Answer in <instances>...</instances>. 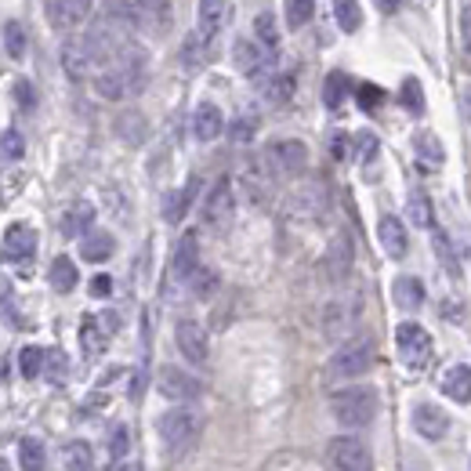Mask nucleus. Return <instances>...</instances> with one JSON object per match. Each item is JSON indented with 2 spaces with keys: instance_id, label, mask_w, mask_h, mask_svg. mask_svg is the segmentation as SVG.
Listing matches in <instances>:
<instances>
[{
  "instance_id": "obj_1",
  "label": "nucleus",
  "mask_w": 471,
  "mask_h": 471,
  "mask_svg": "<svg viewBox=\"0 0 471 471\" xmlns=\"http://www.w3.org/2000/svg\"><path fill=\"white\" fill-rule=\"evenodd\" d=\"M378 406H381L378 392H374V388H362V385L341 388V392L330 399L334 421L345 425V428H366V425H370L374 417H378Z\"/></svg>"
},
{
  "instance_id": "obj_2",
  "label": "nucleus",
  "mask_w": 471,
  "mask_h": 471,
  "mask_svg": "<svg viewBox=\"0 0 471 471\" xmlns=\"http://www.w3.org/2000/svg\"><path fill=\"white\" fill-rule=\"evenodd\" d=\"M156 432H160L164 446H167L175 457H182V453L192 450L196 439H199V413L189 410V406H175V410H167V413L160 417V421H156Z\"/></svg>"
},
{
  "instance_id": "obj_3",
  "label": "nucleus",
  "mask_w": 471,
  "mask_h": 471,
  "mask_svg": "<svg viewBox=\"0 0 471 471\" xmlns=\"http://www.w3.org/2000/svg\"><path fill=\"white\" fill-rule=\"evenodd\" d=\"M370 362H374V345H370V337H352V341H345L334 355H330V378H337V381H348V378H359V374H366L370 370Z\"/></svg>"
},
{
  "instance_id": "obj_4",
  "label": "nucleus",
  "mask_w": 471,
  "mask_h": 471,
  "mask_svg": "<svg viewBox=\"0 0 471 471\" xmlns=\"http://www.w3.org/2000/svg\"><path fill=\"white\" fill-rule=\"evenodd\" d=\"M265 164H269V171L280 175V178H297V175L308 167V149H305V142H297V138L272 142V145L265 149Z\"/></svg>"
},
{
  "instance_id": "obj_5",
  "label": "nucleus",
  "mask_w": 471,
  "mask_h": 471,
  "mask_svg": "<svg viewBox=\"0 0 471 471\" xmlns=\"http://www.w3.org/2000/svg\"><path fill=\"white\" fill-rule=\"evenodd\" d=\"M395 345H399V355L406 359L410 370H425L428 359H432V337L425 327L417 323H399L395 327Z\"/></svg>"
},
{
  "instance_id": "obj_6",
  "label": "nucleus",
  "mask_w": 471,
  "mask_h": 471,
  "mask_svg": "<svg viewBox=\"0 0 471 471\" xmlns=\"http://www.w3.org/2000/svg\"><path fill=\"white\" fill-rule=\"evenodd\" d=\"M327 460H330L334 471H370V467H374L370 450H366L355 435H337V439H330Z\"/></svg>"
},
{
  "instance_id": "obj_7",
  "label": "nucleus",
  "mask_w": 471,
  "mask_h": 471,
  "mask_svg": "<svg viewBox=\"0 0 471 471\" xmlns=\"http://www.w3.org/2000/svg\"><path fill=\"white\" fill-rule=\"evenodd\" d=\"M156 388H160V395L171 399V402H189V399L203 395V385L192 374H185L182 366H160V374H156Z\"/></svg>"
},
{
  "instance_id": "obj_8",
  "label": "nucleus",
  "mask_w": 471,
  "mask_h": 471,
  "mask_svg": "<svg viewBox=\"0 0 471 471\" xmlns=\"http://www.w3.org/2000/svg\"><path fill=\"white\" fill-rule=\"evenodd\" d=\"M175 345H178V352L192 366H203L207 359H211V341H207V330L199 323H192V320H182L175 327Z\"/></svg>"
},
{
  "instance_id": "obj_9",
  "label": "nucleus",
  "mask_w": 471,
  "mask_h": 471,
  "mask_svg": "<svg viewBox=\"0 0 471 471\" xmlns=\"http://www.w3.org/2000/svg\"><path fill=\"white\" fill-rule=\"evenodd\" d=\"M232 59H236V69L250 80H269V51L261 47L257 40H236L232 47Z\"/></svg>"
},
{
  "instance_id": "obj_10",
  "label": "nucleus",
  "mask_w": 471,
  "mask_h": 471,
  "mask_svg": "<svg viewBox=\"0 0 471 471\" xmlns=\"http://www.w3.org/2000/svg\"><path fill=\"white\" fill-rule=\"evenodd\" d=\"M232 215H236V196H232V185L222 178L211 189V196H207V203H203V222L211 229H225L232 222Z\"/></svg>"
},
{
  "instance_id": "obj_11",
  "label": "nucleus",
  "mask_w": 471,
  "mask_h": 471,
  "mask_svg": "<svg viewBox=\"0 0 471 471\" xmlns=\"http://www.w3.org/2000/svg\"><path fill=\"white\" fill-rule=\"evenodd\" d=\"M413 432L421 435V439H428V443L446 439V432H450L446 410L435 406V402H417V406H413Z\"/></svg>"
},
{
  "instance_id": "obj_12",
  "label": "nucleus",
  "mask_w": 471,
  "mask_h": 471,
  "mask_svg": "<svg viewBox=\"0 0 471 471\" xmlns=\"http://www.w3.org/2000/svg\"><path fill=\"white\" fill-rule=\"evenodd\" d=\"M91 15V0H51L47 4V19L55 29H77L84 26Z\"/></svg>"
},
{
  "instance_id": "obj_13",
  "label": "nucleus",
  "mask_w": 471,
  "mask_h": 471,
  "mask_svg": "<svg viewBox=\"0 0 471 471\" xmlns=\"http://www.w3.org/2000/svg\"><path fill=\"white\" fill-rule=\"evenodd\" d=\"M62 69L69 80H87L94 69V55L84 40H66L62 44Z\"/></svg>"
},
{
  "instance_id": "obj_14",
  "label": "nucleus",
  "mask_w": 471,
  "mask_h": 471,
  "mask_svg": "<svg viewBox=\"0 0 471 471\" xmlns=\"http://www.w3.org/2000/svg\"><path fill=\"white\" fill-rule=\"evenodd\" d=\"M352 261H355V250H352V240L348 232H337L327 247V257H323V265H327V276L330 280H345L352 272Z\"/></svg>"
},
{
  "instance_id": "obj_15",
  "label": "nucleus",
  "mask_w": 471,
  "mask_h": 471,
  "mask_svg": "<svg viewBox=\"0 0 471 471\" xmlns=\"http://www.w3.org/2000/svg\"><path fill=\"white\" fill-rule=\"evenodd\" d=\"M196 269H199V243H196V236L189 232V236H182V240H178V247H175V257H171V276H175L178 283H189V280L196 276Z\"/></svg>"
},
{
  "instance_id": "obj_16",
  "label": "nucleus",
  "mask_w": 471,
  "mask_h": 471,
  "mask_svg": "<svg viewBox=\"0 0 471 471\" xmlns=\"http://www.w3.org/2000/svg\"><path fill=\"white\" fill-rule=\"evenodd\" d=\"M352 327H355V308H352L348 301H330V305L323 308V334H327L330 341L348 337Z\"/></svg>"
},
{
  "instance_id": "obj_17",
  "label": "nucleus",
  "mask_w": 471,
  "mask_h": 471,
  "mask_svg": "<svg viewBox=\"0 0 471 471\" xmlns=\"http://www.w3.org/2000/svg\"><path fill=\"white\" fill-rule=\"evenodd\" d=\"M290 207H294V215H301V218H320V215L327 211V189H323V182L301 185V189L294 192Z\"/></svg>"
},
{
  "instance_id": "obj_18",
  "label": "nucleus",
  "mask_w": 471,
  "mask_h": 471,
  "mask_svg": "<svg viewBox=\"0 0 471 471\" xmlns=\"http://www.w3.org/2000/svg\"><path fill=\"white\" fill-rule=\"evenodd\" d=\"M222 131H225L222 110L215 106V102H199L196 113H192V134H196L199 142H215Z\"/></svg>"
},
{
  "instance_id": "obj_19",
  "label": "nucleus",
  "mask_w": 471,
  "mask_h": 471,
  "mask_svg": "<svg viewBox=\"0 0 471 471\" xmlns=\"http://www.w3.org/2000/svg\"><path fill=\"white\" fill-rule=\"evenodd\" d=\"M378 236H381V247H385L388 257H406V250H410V236H406V225H402L395 215H385V218H381Z\"/></svg>"
},
{
  "instance_id": "obj_20",
  "label": "nucleus",
  "mask_w": 471,
  "mask_h": 471,
  "mask_svg": "<svg viewBox=\"0 0 471 471\" xmlns=\"http://www.w3.org/2000/svg\"><path fill=\"white\" fill-rule=\"evenodd\" d=\"M33 250H37V232L29 229V225H12L8 232H4V257H12V261H29L33 257Z\"/></svg>"
},
{
  "instance_id": "obj_21",
  "label": "nucleus",
  "mask_w": 471,
  "mask_h": 471,
  "mask_svg": "<svg viewBox=\"0 0 471 471\" xmlns=\"http://www.w3.org/2000/svg\"><path fill=\"white\" fill-rule=\"evenodd\" d=\"M196 192H199V178H189L185 189H175V192L164 196V218H167L171 225H178V222L185 218V211H189V203L196 199Z\"/></svg>"
},
{
  "instance_id": "obj_22",
  "label": "nucleus",
  "mask_w": 471,
  "mask_h": 471,
  "mask_svg": "<svg viewBox=\"0 0 471 471\" xmlns=\"http://www.w3.org/2000/svg\"><path fill=\"white\" fill-rule=\"evenodd\" d=\"M443 395H450L457 406H467L471 402V370L467 366H450V370L443 374Z\"/></svg>"
},
{
  "instance_id": "obj_23",
  "label": "nucleus",
  "mask_w": 471,
  "mask_h": 471,
  "mask_svg": "<svg viewBox=\"0 0 471 471\" xmlns=\"http://www.w3.org/2000/svg\"><path fill=\"white\" fill-rule=\"evenodd\" d=\"M106 19L120 29H142V0H106Z\"/></svg>"
},
{
  "instance_id": "obj_24",
  "label": "nucleus",
  "mask_w": 471,
  "mask_h": 471,
  "mask_svg": "<svg viewBox=\"0 0 471 471\" xmlns=\"http://www.w3.org/2000/svg\"><path fill=\"white\" fill-rule=\"evenodd\" d=\"M392 297H395L399 308L413 312V308L425 305V283L417 280V276H399V280L392 283Z\"/></svg>"
},
{
  "instance_id": "obj_25",
  "label": "nucleus",
  "mask_w": 471,
  "mask_h": 471,
  "mask_svg": "<svg viewBox=\"0 0 471 471\" xmlns=\"http://www.w3.org/2000/svg\"><path fill=\"white\" fill-rule=\"evenodd\" d=\"M91 225H94V207L87 199H77L69 211L62 215V232L66 236H87Z\"/></svg>"
},
{
  "instance_id": "obj_26",
  "label": "nucleus",
  "mask_w": 471,
  "mask_h": 471,
  "mask_svg": "<svg viewBox=\"0 0 471 471\" xmlns=\"http://www.w3.org/2000/svg\"><path fill=\"white\" fill-rule=\"evenodd\" d=\"M142 29L167 33L171 29V0H142Z\"/></svg>"
},
{
  "instance_id": "obj_27",
  "label": "nucleus",
  "mask_w": 471,
  "mask_h": 471,
  "mask_svg": "<svg viewBox=\"0 0 471 471\" xmlns=\"http://www.w3.org/2000/svg\"><path fill=\"white\" fill-rule=\"evenodd\" d=\"M94 91H98L102 98H110V102H120V98H127L131 80H127V73L117 66V69H106V73L94 77Z\"/></svg>"
},
{
  "instance_id": "obj_28",
  "label": "nucleus",
  "mask_w": 471,
  "mask_h": 471,
  "mask_svg": "<svg viewBox=\"0 0 471 471\" xmlns=\"http://www.w3.org/2000/svg\"><path fill=\"white\" fill-rule=\"evenodd\" d=\"M413 149H417V156H421V167H443V160H446V149H443V142L432 134V131H417L413 134Z\"/></svg>"
},
{
  "instance_id": "obj_29",
  "label": "nucleus",
  "mask_w": 471,
  "mask_h": 471,
  "mask_svg": "<svg viewBox=\"0 0 471 471\" xmlns=\"http://www.w3.org/2000/svg\"><path fill=\"white\" fill-rule=\"evenodd\" d=\"M117 250V240L110 232H87L84 243H80V254L84 261H91V265H98V261H110Z\"/></svg>"
},
{
  "instance_id": "obj_30",
  "label": "nucleus",
  "mask_w": 471,
  "mask_h": 471,
  "mask_svg": "<svg viewBox=\"0 0 471 471\" xmlns=\"http://www.w3.org/2000/svg\"><path fill=\"white\" fill-rule=\"evenodd\" d=\"M117 134H120V142H127V145H142V142L149 138V124H145V117H142L138 110H127V113L117 117Z\"/></svg>"
},
{
  "instance_id": "obj_31",
  "label": "nucleus",
  "mask_w": 471,
  "mask_h": 471,
  "mask_svg": "<svg viewBox=\"0 0 471 471\" xmlns=\"http://www.w3.org/2000/svg\"><path fill=\"white\" fill-rule=\"evenodd\" d=\"M207 55H211V40H207L199 29L189 33V37H185V47H182V62H185V69H199V66L207 62Z\"/></svg>"
},
{
  "instance_id": "obj_32",
  "label": "nucleus",
  "mask_w": 471,
  "mask_h": 471,
  "mask_svg": "<svg viewBox=\"0 0 471 471\" xmlns=\"http://www.w3.org/2000/svg\"><path fill=\"white\" fill-rule=\"evenodd\" d=\"M261 91H265V98L272 102V106H287V102L294 98V77L290 73H272L265 84H261Z\"/></svg>"
},
{
  "instance_id": "obj_33",
  "label": "nucleus",
  "mask_w": 471,
  "mask_h": 471,
  "mask_svg": "<svg viewBox=\"0 0 471 471\" xmlns=\"http://www.w3.org/2000/svg\"><path fill=\"white\" fill-rule=\"evenodd\" d=\"M77 265H73V261L62 254V257H55V261H51V287H55L59 294H69L73 287H77Z\"/></svg>"
},
{
  "instance_id": "obj_34",
  "label": "nucleus",
  "mask_w": 471,
  "mask_h": 471,
  "mask_svg": "<svg viewBox=\"0 0 471 471\" xmlns=\"http://www.w3.org/2000/svg\"><path fill=\"white\" fill-rule=\"evenodd\" d=\"M222 8H225V0H199V33L211 40L215 33H218V26H222Z\"/></svg>"
},
{
  "instance_id": "obj_35",
  "label": "nucleus",
  "mask_w": 471,
  "mask_h": 471,
  "mask_svg": "<svg viewBox=\"0 0 471 471\" xmlns=\"http://www.w3.org/2000/svg\"><path fill=\"white\" fill-rule=\"evenodd\" d=\"M19 464H22V471H44L47 467L44 443L40 439H22L19 443Z\"/></svg>"
},
{
  "instance_id": "obj_36",
  "label": "nucleus",
  "mask_w": 471,
  "mask_h": 471,
  "mask_svg": "<svg viewBox=\"0 0 471 471\" xmlns=\"http://www.w3.org/2000/svg\"><path fill=\"white\" fill-rule=\"evenodd\" d=\"M254 37H257V44H261V47L269 51V55H272V51L280 47V29H276V19H272V12H261V15L254 19Z\"/></svg>"
},
{
  "instance_id": "obj_37",
  "label": "nucleus",
  "mask_w": 471,
  "mask_h": 471,
  "mask_svg": "<svg viewBox=\"0 0 471 471\" xmlns=\"http://www.w3.org/2000/svg\"><path fill=\"white\" fill-rule=\"evenodd\" d=\"M348 91H352V80H348L345 73H330V77H327V84H323V102H327V110L345 106Z\"/></svg>"
},
{
  "instance_id": "obj_38",
  "label": "nucleus",
  "mask_w": 471,
  "mask_h": 471,
  "mask_svg": "<svg viewBox=\"0 0 471 471\" xmlns=\"http://www.w3.org/2000/svg\"><path fill=\"white\" fill-rule=\"evenodd\" d=\"M406 215L417 229H432V199L425 192H410V203H406Z\"/></svg>"
},
{
  "instance_id": "obj_39",
  "label": "nucleus",
  "mask_w": 471,
  "mask_h": 471,
  "mask_svg": "<svg viewBox=\"0 0 471 471\" xmlns=\"http://www.w3.org/2000/svg\"><path fill=\"white\" fill-rule=\"evenodd\" d=\"M334 19L345 33H355L362 26V12H359V0H334Z\"/></svg>"
},
{
  "instance_id": "obj_40",
  "label": "nucleus",
  "mask_w": 471,
  "mask_h": 471,
  "mask_svg": "<svg viewBox=\"0 0 471 471\" xmlns=\"http://www.w3.org/2000/svg\"><path fill=\"white\" fill-rule=\"evenodd\" d=\"M94 464V453H91V443L77 439L66 446V471H91Z\"/></svg>"
},
{
  "instance_id": "obj_41",
  "label": "nucleus",
  "mask_w": 471,
  "mask_h": 471,
  "mask_svg": "<svg viewBox=\"0 0 471 471\" xmlns=\"http://www.w3.org/2000/svg\"><path fill=\"white\" fill-rule=\"evenodd\" d=\"M189 290H192V297H199V301L215 297V290H218V272L199 265V269H196V276L189 280Z\"/></svg>"
},
{
  "instance_id": "obj_42",
  "label": "nucleus",
  "mask_w": 471,
  "mask_h": 471,
  "mask_svg": "<svg viewBox=\"0 0 471 471\" xmlns=\"http://www.w3.org/2000/svg\"><path fill=\"white\" fill-rule=\"evenodd\" d=\"M44 359H47V352H40L37 345H29V348H22V355H19V366H22V378H40L44 374Z\"/></svg>"
},
{
  "instance_id": "obj_43",
  "label": "nucleus",
  "mask_w": 471,
  "mask_h": 471,
  "mask_svg": "<svg viewBox=\"0 0 471 471\" xmlns=\"http://www.w3.org/2000/svg\"><path fill=\"white\" fill-rule=\"evenodd\" d=\"M312 12H316V0H287V22H290V29H301L312 19Z\"/></svg>"
},
{
  "instance_id": "obj_44",
  "label": "nucleus",
  "mask_w": 471,
  "mask_h": 471,
  "mask_svg": "<svg viewBox=\"0 0 471 471\" xmlns=\"http://www.w3.org/2000/svg\"><path fill=\"white\" fill-rule=\"evenodd\" d=\"M80 337H84V352H87V355H98L102 348H106V334L98 330V320H91V316L84 320V330H80Z\"/></svg>"
},
{
  "instance_id": "obj_45",
  "label": "nucleus",
  "mask_w": 471,
  "mask_h": 471,
  "mask_svg": "<svg viewBox=\"0 0 471 471\" xmlns=\"http://www.w3.org/2000/svg\"><path fill=\"white\" fill-rule=\"evenodd\" d=\"M402 102H406L410 113H425V91H421V84H417L413 77L402 80Z\"/></svg>"
},
{
  "instance_id": "obj_46",
  "label": "nucleus",
  "mask_w": 471,
  "mask_h": 471,
  "mask_svg": "<svg viewBox=\"0 0 471 471\" xmlns=\"http://www.w3.org/2000/svg\"><path fill=\"white\" fill-rule=\"evenodd\" d=\"M4 44H8V55L12 59H22L26 55V29L19 22H8L4 26Z\"/></svg>"
},
{
  "instance_id": "obj_47",
  "label": "nucleus",
  "mask_w": 471,
  "mask_h": 471,
  "mask_svg": "<svg viewBox=\"0 0 471 471\" xmlns=\"http://www.w3.org/2000/svg\"><path fill=\"white\" fill-rule=\"evenodd\" d=\"M26 152V142L19 131H4L0 134V160H19V156Z\"/></svg>"
},
{
  "instance_id": "obj_48",
  "label": "nucleus",
  "mask_w": 471,
  "mask_h": 471,
  "mask_svg": "<svg viewBox=\"0 0 471 471\" xmlns=\"http://www.w3.org/2000/svg\"><path fill=\"white\" fill-rule=\"evenodd\" d=\"M44 374L55 381V385H62L66 381V374H69V362H66V355L62 352H47V359H44Z\"/></svg>"
},
{
  "instance_id": "obj_49",
  "label": "nucleus",
  "mask_w": 471,
  "mask_h": 471,
  "mask_svg": "<svg viewBox=\"0 0 471 471\" xmlns=\"http://www.w3.org/2000/svg\"><path fill=\"white\" fill-rule=\"evenodd\" d=\"M127 450H131V435H127L124 425H117V428H113V443H110V457H113V460H124Z\"/></svg>"
},
{
  "instance_id": "obj_50",
  "label": "nucleus",
  "mask_w": 471,
  "mask_h": 471,
  "mask_svg": "<svg viewBox=\"0 0 471 471\" xmlns=\"http://www.w3.org/2000/svg\"><path fill=\"white\" fill-rule=\"evenodd\" d=\"M254 131H257V120H254V117H240V120L232 124V131H229V134H232V142H250V138H254Z\"/></svg>"
},
{
  "instance_id": "obj_51",
  "label": "nucleus",
  "mask_w": 471,
  "mask_h": 471,
  "mask_svg": "<svg viewBox=\"0 0 471 471\" xmlns=\"http://www.w3.org/2000/svg\"><path fill=\"white\" fill-rule=\"evenodd\" d=\"M381 98H385V94H381V87H374V84H362V87H359V106H362V110H378Z\"/></svg>"
},
{
  "instance_id": "obj_52",
  "label": "nucleus",
  "mask_w": 471,
  "mask_h": 471,
  "mask_svg": "<svg viewBox=\"0 0 471 471\" xmlns=\"http://www.w3.org/2000/svg\"><path fill=\"white\" fill-rule=\"evenodd\" d=\"M374 152H378V138L370 131H362L359 134V156H362V160H374Z\"/></svg>"
},
{
  "instance_id": "obj_53",
  "label": "nucleus",
  "mask_w": 471,
  "mask_h": 471,
  "mask_svg": "<svg viewBox=\"0 0 471 471\" xmlns=\"http://www.w3.org/2000/svg\"><path fill=\"white\" fill-rule=\"evenodd\" d=\"M15 98H19L22 110H33V87H29V80H15Z\"/></svg>"
},
{
  "instance_id": "obj_54",
  "label": "nucleus",
  "mask_w": 471,
  "mask_h": 471,
  "mask_svg": "<svg viewBox=\"0 0 471 471\" xmlns=\"http://www.w3.org/2000/svg\"><path fill=\"white\" fill-rule=\"evenodd\" d=\"M110 290H113V280L110 276H94L91 280V294L94 297H110Z\"/></svg>"
},
{
  "instance_id": "obj_55",
  "label": "nucleus",
  "mask_w": 471,
  "mask_h": 471,
  "mask_svg": "<svg viewBox=\"0 0 471 471\" xmlns=\"http://www.w3.org/2000/svg\"><path fill=\"white\" fill-rule=\"evenodd\" d=\"M460 37H464V47L471 51V4H464L460 12Z\"/></svg>"
},
{
  "instance_id": "obj_56",
  "label": "nucleus",
  "mask_w": 471,
  "mask_h": 471,
  "mask_svg": "<svg viewBox=\"0 0 471 471\" xmlns=\"http://www.w3.org/2000/svg\"><path fill=\"white\" fill-rule=\"evenodd\" d=\"M330 152L337 156V160H345V156H348V138L345 134H334L330 138Z\"/></svg>"
},
{
  "instance_id": "obj_57",
  "label": "nucleus",
  "mask_w": 471,
  "mask_h": 471,
  "mask_svg": "<svg viewBox=\"0 0 471 471\" xmlns=\"http://www.w3.org/2000/svg\"><path fill=\"white\" fill-rule=\"evenodd\" d=\"M374 4L385 12V15H392V12H399V0H374Z\"/></svg>"
},
{
  "instance_id": "obj_58",
  "label": "nucleus",
  "mask_w": 471,
  "mask_h": 471,
  "mask_svg": "<svg viewBox=\"0 0 471 471\" xmlns=\"http://www.w3.org/2000/svg\"><path fill=\"white\" fill-rule=\"evenodd\" d=\"M464 113H467V117H471V84H467V87H464Z\"/></svg>"
},
{
  "instance_id": "obj_59",
  "label": "nucleus",
  "mask_w": 471,
  "mask_h": 471,
  "mask_svg": "<svg viewBox=\"0 0 471 471\" xmlns=\"http://www.w3.org/2000/svg\"><path fill=\"white\" fill-rule=\"evenodd\" d=\"M120 471H142V464H138V460H131V464H124Z\"/></svg>"
},
{
  "instance_id": "obj_60",
  "label": "nucleus",
  "mask_w": 471,
  "mask_h": 471,
  "mask_svg": "<svg viewBox=\"0 0 471 471\" xmlns=\"http://www.w3.org/2000/svg\"><path fill=\"white\" fill-rule=\"evenodd\" d=\"M0 471H12V467H8V464H4V460H0Z\"/></svg>"
},
{
  "instance_id": "obj_61",
  "label": "nucleus",
  "mask_w": 471,
  "mask_h": 471,
  "mask_svg": "<svg viewBox=\"0 0 471 471\" xmlns=\"http://www.w3.org/2000/svg\"><path fill=\"white\" fill-rule=\"evenodd\" d=\"M467 4H471V0H467Z\"/></svg>"
}]
</instances>
